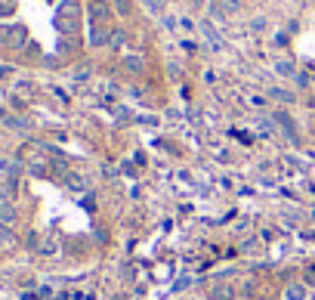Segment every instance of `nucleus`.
<instances>
[{
    "mask_svg": "<svg viewBox=\"0 0 315 300\" xmlns=\"http://www.w3.org/2000/svg\"><path fill=\"white\" fill-rule=\"evenodd\" d=\"M284 294H287V300H306V288L303 285H287Z\"/></svg>",
    "mask_w": 315,
    "mask_h": 300,
    "instance_id": "1",
    "label": "nucleus"
},
{
    "mask_svg": "<svg viewBox=\"0 0 315 300\" xmlns=\"http://www.w3.org/2000/svg\"><path fill=\"white\" fill-rule=\"evenodd\" d=\"M232 294H235V291H232L229 285H216V288H213V294H210V297H213V300H232Z\"/></svg>",
    "mask_w": 315,
    "mask_h": 300,
    "instance_id": "2",
    "label": "nucleus"
},
{
    "mask_svg": "<svg viewBox=\"0 0 315 300\" xmlns=\"http://www.w3.org/2000/svg\"><path fill=\"white\" fill-rule=\"evenodd\" d=\"M272 96H275V99H281V102H294V96L284 93V90H272Z\"/></svg>",
    "mask_w": 315,
    "mask_h": 300,
    "instance_id": "3",
    "label": "nucleus"
},
{
    "mask_svg": "<svg viewBox=\"0 0 315 300\" xmlns=\"http://www.w3.org/2000/svg\"><path fill=\"white\" fill-rule=\"evenodd\" d=\"M256 248H260V241H256V238H247V241H244V251H256Z\"/></svg>",
    "mask_w": 315,
    "mask_h": 300,
    "instance_id": "4",
    "label": "nucleus"
},
{
    "mask_svg": "<svg viewBox=\"0 0 315 300\" xmlns=\"http://www.w3.org/2000/svg\"><path fill=\"white\" fill-rule=\"evenodd\" d=\"M127 65H130V68H133V72H142V59H136V56H133V59H130V62H127Z\"/></svg>",
    "mask_w": 315,
    "mask_h": 300,
    "instance_id": "5",
    "label": "nucleus"
},
{
    "mask_svg": "<svg viewBox=\"0 0 315 300\" xmlns=\"http://www.w3.org/2000/svg\"><path fill=\"white\" fill-rule=\"evenodd\" d=\"M306 282H309V285H315V266H309V269H306Z\"/></svg>",
    "mask_w": 315,
    "mask_h": 300,
    "instance_id": "6",
    "label": "nucleus"
},
{
    "mask_svg": "<svg viewBox=\"0 0 315 300\" xmlns=\"http://www.w3.org/2000/svg\"><path fill=\"white\" fill-rule=\"evenodd\" d=\"M148 6H151V9H158L161 3H158V0H148Z\"/></svg>",
    "mask_w": 315,
    "mask_h": 300,
    "instance_id": "7",
    "label": "nucleus"
}]
</instances>
